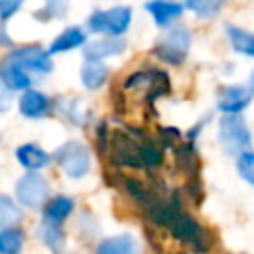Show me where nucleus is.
Masks as SVG:
<instances>
[{"instance_id": "f257e3e1", "label": "nucleus", "mask_w": 254, "mask_h": 254, "mask_svg": "<svg viewBox=\"0 0 254 254\" xmlns=\"http://www.w3.org/2000/svg\"><path fill=\"white\" fill-rule=\"evenodd\" d=\"M109 157L121 167L153 169L161 163V149L147 137L113 133L109 137Z\"/></svg>"}, {"instance_id": "bb28decb", "label": "nucleus", "mask_w": 254, "mask_h": 254, "mask_svg": "<svg viewBox=\"0 0 254 254\" xmlns=\"http://www.w3.org/2000/svg\"><path fill=\"white\" fill-rule=\"evenodd\" d=\"M10 103H12V91L0 83V113L6 111L10 107Z\"/></svg>"}, {"instance_id": "f3484780", "label": "nucleus", "mask_w": 254, "mask_h": 254, "mask_svg": "<svg viewBox=\"0 0 254 254\" xmlns=\"http://www.w3.org/2000/svg\"><path fill=\"white\" fill-rule=\"evenodd\" d=\"M73 206H75L73 198L64 196V194L54 196L44 206V220L46 222H52V224H62L73 212Z\"/></svg>"}, {"instance_id": "5701e85b", "label": "nucleus", "mask_w": 254, "mask_h": 254, "mask_svg": "<svg viewBox=\"0 0 254 254\" xmlns=\"http://www.w3.org/2000/svg\"><path fill=\"white\" fill-rule=\"evenodd\" d=\"M20 218H22L20 204H16L10 196L0 192V230L8 228V226H14Z\"/></svg>"}, {"instance_id": "c85d7f7f", "label": "nucleus", "mask_w": 254, "mask_h": 254, "mask_svg": "<svg viewBox=\"0 0 254 254\" xmlns=\"http://www.w3.org/2000/svg\"><path fill=\"white\" fill-rule=\"evenodd\" d=\"M248 87H250V91L254 93V71H252V75H250V79H248Z\"/></svg>"}, {"instance_id": "423d86ee", "label": "nucleus", "mask_w": 254, "mask_h": 254, "mask_svg": "<svg viewBox=\"0 0 254 254\" xmlns=\"http://www.w3.org/2000/svg\"><path fill=\"white\" fill-rule=\"evenodd\" d=\"M165 226H169L171 232H173L179 240L187 242V244L192 246L196 252H204V250L210 248V246H208V244H210V242H208V232H206L192 216H189L187 212H183L181 206H177V208L171 212V216H169V220H167Z\"/></svg>"}, {"instance_id": "0eeeda50", "label": "nucleus", "mask_w": 254, "mask_h": 254, "mask_svg": "<svg viewBox=\"0 0 254 254\" xmlns=\"http://www.w3.org/2000/svg\"><path fill=\"white\" fill-rule=\"evenodd\" d=\"M8 64L18 65L20 69L28 71V73H38V75H46L54 69V62L48 50L40 48V46H22L12 50L6 60Z\"/></svg>"}, {"instance_id": "20e7f679", "label": "nucleus", "mask_w": 254, "mask_h": 254, "mask_svg": "<svg viewBox=\"0 0 254 254\" xmlns=\"http://www.w3.org/2000/svg\"><path fill=\"white\" fill-rule=\"evenodd\" d=\"M190 48V32L183 26H173L165 30L163 36L157 38L155 42V56L163 60L165 64L179 65L187 60Z\"/></svg>"}, {"instance_id": "f8f14e48", "label": "nucleus", "mask_w": 254, "mask_h": 254, "mask_svg": "<svg viewBox=\"0 0 254 254\" xmlns=\"http://www.w3.org/2000/svg\"><path fill=\"white\" fill-rule=\"evenodd\" d=\"M18 109L28 119H42L50 113L52 101L46 93H42L38 89H26L18 99Z\"/></svg>"}, {"instance_id": "4be33fe9", "label": "nucleus", "mask_w": 254, "mask_h": 254, "mask_svg": "<svg viewBox=\"0 0 254 254\" xmlns=\"http://www.w3.org/2000/svg\"><path fill=\"white\" fill-rule=\"evenodd\" d=\"M38 238L52 250H62L64 248V232L60 228V224H52V222H42L38 226Z\"/></svg>"}, {"instance_id": "2eb2a0df", "label": "nucleus", "mask_w": 254, "mask_h": 254, "mask_svg": "<svg viewBox=\"0 0 254 254\" xmlns=\"http://www.w3.org/2000/svg\"><path fill=\"white\" fill-rule=\"evenodd\" d=\"M95 254H139V244L133 234L123 232L105 238L95 248Z\"/></svg>"}, {"instance_id": "6ab92c4d", "label": "nucleus", "mask_w": 254, "mask_h": 254, "mask_svg": "<svg viewBox=\"0 0 254 254\" xmlns=\"http://www.w3.org/2000/svg\"><path fill=\"white\" fill-rule=\"evenodd\" d=\"M226 36H228V42H230V46L236 54L246 56V58H254V34L252 32L228 24L226 26Z\"/></svg>"}, {"instance_id": "a878e982", "label": "nucleus", "mask_w": 254, "mask_h": 254, "mask_svg": "<svg viewBox=\"0 0 254 254\" xmlns=\"http://www.w3.org/2000/svg\"><path fill=\"white\" fill-rule=\"evenodd\" d=\"M46 12L52 18H60L65 14V0H46Z\"/></svg>"}, {"instance_id": "dca6fc26", "label": "nucleus", "mask_w": 254, "mask_h": 254, "mask_svg": "<svg viewBox=\"0 0 254 254\" xmlns=\"http://www.w3.org/2000/svg\"><path fill=\"white\" fill-rule=\"evenodd\" d=\"M0 83L10 91H26V89H32V75L20 69L18 65L4 62L0 65Z\"/></svg>"}, {"instance_id": "6e6552de", "label": "nucleus", "mask_w": 254, "mask_h": 254, "mask_svg": "<svg viewBox=\"0 0 254 254\" xmlns=\"http://www.w3.org/2000/svg\"><path fill=\"white\" fill-rule=\"evenodd\" d=\"M50 196V185L40 173H26L16 183V198L18 204L38 210L46 206Z\"/></svg>"}, {"instance_id": "1a4fd4ad", "label": "nucleus", "mask_w": 254, "mask_h": 254, "mask_svg": "<svg viewBox=\"0 0 254 254\" xmlns=\"http://www.w3.org/2000/svg\"><path fill=\"white\" fill-rule=\"evenodd\" d=\"M252 91L248 85H228L220 91L216 107L222 115H240L252 101Z\"/></svg>"}, {"instance_id": "aec40b11", "label": "nucleus", "mask_w": 254, "mask_h": 254, "mask_svg": "<svg viewBox=\"0 0 254 254\" xmlns=\"http://www.w3.org/2000/svg\"><path fill=\"white\" fill-rule=\"evenodd\" d=\"M24 248V232L16 226L0 230V254H20Z\"/></svg>"}, {"instance_id": "f03ea898", "label": "nucleus", "mask_w": 254, "mask_h": 254, "mask_svg": "<svg viewBox=\"0 0 254 254\" xmlns=\"http://www.w3.org/2000/svg\"><path fill=\"white\" fill-rule=\"evenodd\" d=\"M218 143L230 157H240L250 151L252 135L242 115H222L218 119Z\"/></svg>"}, {"instance_id": "a211bd4d", "label": "nucleus", "mask_w": 254, "mask_h": 254, "mask_svg": "<svg viewBox=\"0 0 254 254\" xmlns=\"http://www.w3.org/2000/svg\"><path fill=\"white\" fill-rule=\"evenodd\" d=\"M107 75H109V67L103 62H87L85 60V64L81 65V71H79L83 87H87L91 91L99 89L107 81Z\"/></svg>"}, {"instance_id": "7ed1b4c3", "label": "nucleus", "mask_w": 254, "mask_h": 254, "mask_svg": "<svg viewBox=\"0 0 254 254\" xmlns=\"http://www.w3.org/2000/svg\"><path fill=\"white\" fill-rule=\"evenodd\" d=\"M133 10L129 6H113L109 10H93L85 22L91 34H105L121 38L131 26Z\"/></svg>"}, {"instance_id": "39448f33", "label": "nucleus", "mask_w": 254, "mask_h": 254, "mask_svg": "<svg viewBox=\"0 0 254 254\" xmlns=\"http://www.w3.org/2000/svg\"><path fill=\"white\" fill-rule=\"evenodd\" d=\"M54 159L62 173L69 179H83L91 169L89 149L79 141H67L56 149Z\"/></svg>"}, {"instance_id": "b1692460", "label": "nucleus", "mask_w": 254, "mask_h": 254, "mask_svg": "<svg viewBox=\"0 0 254 254\" xmlns=\"http://www.w3.org/2000/svg\"><path fill=\"white\" fill-rule=\"evenodd\" d=\"M236 171L248 185L254 187V151H246L236 157Z\"/></svg>"}, {"instance_id": "cd10ccee", "label": "nucleus", "mask_w": 254, "mask_h": 254, "mask_svg": "<svg viewBox=\"0 0 254 254\" xmlns=\"http://www.w3.org/2000/svg\"><path fill=\"white\" fill-rule=\"evenodd\" d=\"M0 44H2V46H10V44H12L10 36L4 34V26H0Z\"/></svg>"}, {"instance_id": "4468645a", "label": "nucleus", "mask_w": 254, "mask_h": 254, "mask_svg": "<svg viewBox=\"0 0 254 254\" xmlns=\"http://www.w3.org/2000/svg\"><path fill=\"white\" fill-rule=\"evenodd\" d=\"M87 44V34L83 28L79 26H69L65 28L62 34H58L54 38V42L50 44L48 52L50 56L54 54H62V52H69V50H75V48H83Z\"/></svg>"}, {"instance_id": "9d476101", "label": "nucleus", "mask_w": 254, "mask_h": 254, "mask_svg": "<svg viewBox=\"0 0 254 254\" xmlns=\"http://www.w3.org/2000/svg\"><path fill=\"white\" fill-rule=\"evenodd\" d=\"M145 10L151 14L153 22L163 28V30H169L175 26V22L181 20L183 12H185V6L177 0H149L145 4Z\"/></svg>"}, {"instance_id": "9b49d317", "label": "nucleus", "mask_w": 254, "mask_h": 254, "mask_svg": "<svg viewBox=\"0 0 254 254\" xmlns=\"http://www.w3.org/2000/svg\"><path fill=\"white\" fill-rule=\"evenodd\" d=\"M127 48V42L123 38L115 36H105L99 40H91L83 46V58L87 62H103L105 58H113L123 54Z\"/></svg>"}, {"instance_id": "393cba45", "label": "nucleus", "mask_w": 254, "mask_h": 254, "mask_svg": "<svg viewBox=\"0 0 254 254\" xmlns=\"http://www.w3.org/2000/svg\"><path fill=\"white\" fill-rule=\"evenodd\" d=\"M24 0H0V22L10 20L20 8H22Z\"/></svg>"}, {"instance_id": "412c9836", "label": "nucleus", "mask_w": 254, "mask_h": 254, "mask_svg": "<svg viewBox=\"0 0 254 254\" xmlns=\"http://www.w3.org/2000/svg\"><path fill=\"white\" fill-rule=\"evenodd\" d=\"M224 0H185L183 6L187 10H190L196 18H202V20H210L214 18L220 8H222Z\"/></svg>"}, {"instance_id": "ddd939ff", "label": "nucleus", "mask_w": 254, "mask_h": 254, "mask_svg": "<svg viewBox=\"0 0 254 254\" xmlns=\"http://www.w3.org/2000/svg\"><path fill=\"white\" fill-rule=\"evenodd\" d=\"M16 159L18 163L28 171V173H38L42 169H46L52 161L50 153L44 151L40 145L36 143H24L16 149Z\"/></svg>"}]
</instances>
